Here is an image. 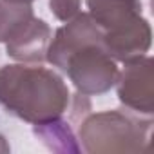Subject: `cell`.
Instances as JSON below:
<instances>
[{
    "instance_id": "6da1fadb",
    "label": "cell",
    "mask_w": 154,
    "mask_h": 154,
    "mask_svg": "<svg viewBox=\"0 0 154 154\" xmlns=\"http://www.w3.org/2000/svg\"><path fill=\"white\" fill-rule=\"evenodd\" d=\"M71 103L63 78L40 63H9L0 67V107L26 123H42L62 116Z\"/></svg>"
},
{
    "instance_id": "7a4b0ae2",
    "label": "cell",
    "mask_w": 154,
    "mask_h": 154,
    "mask_svg": "<svg viewBox=\"0 0 154 154\" xmlns=\"http://www.w3.org/2000/svg\"><path fill=\"white\" fill-rule=\"evenodd\" d=\"M152 118L127 109L89 112L82 118L78 140L89 154L143 152L150 141Z\"/></svg>"
},
{
    "instance_id": "3957f363",
    "label": "cell",
    "mask_w": 154,
    "mask_h": 154,
    "mask_svg": "<svg viewBox=\"0 0 154 154\" xmlns=\"http://www.w3.org/2000/svg\"><path fill=\"white\" fill-rule=\"evenodd\" d=\"M118 65L103 45H89L69 56L62 72L69 76L74 89L85 96L109 93L118 78Z\"/></svg>"
},
{
    "instance_id": "277c9868",
    "label": "cell",
    "mask_w": 154,
    "mask_h": 154,
    "mask_svg": "<svg viewBox=\"0 0 154 154\" xmlns=\"http://www.w3.org/2000/svg\"><path fill=\"white\" fill-rule=\"evenodd\" d=\"M116 96L120 103L140 116L152 118L154 114V60L145 54L125 62L118 71Z\"/></svg>"
},
{
    "instance_id": "5b68a950",
    "label": "cell",
    "mask_w": 154,
    "mask_h": 154,
    "mask_svg": "<svg viewBox=\"0 0 154 154\" xmlns=\"http://www.w3.org/2000/svg\"><path fill=\"white\" fill-rule=\"evenodd\" d=\"M89 45H103V31L91 18L89 13H78L74 18L67 20L51 36L45 62H49L58 71H63L65 62L71 54Z\"/></svg>"
},
{
    "instance_id": "8992f818",
    "label": "cell",
    "mask_w": 154,
    "mask_h": 154,
    "mask_svg": "<svg viewBox=\"0 0 154 154\" xmlns=\"http://www.w3.org/2000/svg\"><path fill=\"white\" fill-rule=\"evenodd\" d=\"M152 45V29L147 18L140 17L134 22L114 31L103 33V49L114 62H131L145 56Z\"/></svg>"
},
{
    "instance_id": "52a82bcc",
    "label": "cell",
    "mask_w": 154,
    "mask_h": 154,
    "mask_svg": "<svg viewBox=\"0 0 154 154\" xmlns=\"http://www.w3.org/2000/svg\"><path fill=\"white\" fill-rule=\"evenodd\" d=\"M51 36L53 31L49 24L33 17L13 38L6 42V53L9 58L22 63H42L45 62Z\"/></svg>"
},
{
    "instance_id": "ba28073f",
    "label": "cell",
    "mask_w": 154,
    "mask_h": 154,
    "mask_svg": "<svg viewBox=\"0 0 154 154\" xmlns=\"http://www.w3.org/2000/svg\"><path fill=\"white\" fill-rule=\"evenodd\" d=\"M85 4L91 18L103 33L114 31L143 17L141 0H85Z\"/></svg>"
},
{
    "instance_id": "9c48e42d",
    "label": "cell",
    "mask_w": 154,
    "mask_h": 154,
    "mask_svg": "<svg viewBox=\"0 0 154 154\" xmlns=\"http://www.w3.org/2000/svg\"><path fill=\"white\" fill-rule=\"evenodd\" d=\"M33 134L49 150L58 152V154H76L82 150L80 141L76 138L71 123L67 120H63L62 116L42 122V123H35Z\"/></svg>"
},
{
    "instance_id": "30bf717a",
    "label": "cell",
    "mask_w": 154,
    "mask_h": 154,
    "mask_svg": "<svg viewBox=\"0 0 154 154\" xmlns=\"http://www.w3.org/2000/svg\"><path fill=\"white\" fill-rule=\"evenodd\" d=\"M35 11L31 4H15L0 0V44H6L13 38L31 18Z\"/></svg>"
},
{
    "instance_id": "8fae6325",
    "label": "cell",
    "mask_w": 154,
    "mask_h": 154,
    "mask_svg": "<svg viewBox=\"0 0 154 154\" xmlns=\"http://www.w3.org/2000/svg\"><path fill=\"white\" fill-rule=\"evenodd\" d=\"M49 9L60 22L74 18L82 9V0H49Z\"/></svg>"
},
{
    "instance_id": "7c38bea8",
    "label": "cell",
    "mask_w": 154,
    "mask_h": 154,
    "mask_svg": "<svg viewBox=\"0 0 154 154\" xmlns=\"http://www.w3.org/2000/svg\"><path fill=\"white\" fill-rule=\"evenodd\" d=\"M9 152H11V147H9V143H8L6 136L0 134V154H9Z\"/></svg>"
},
{
    "instance_id": "4fadbf2b",
    "label": "cell",
    "mask_w": 154,
    "mask_h": 154,
    "mask_svg": "<svg viewBox=\"0 0 154 154\" xmlns=\"http://www.w3.org/2000/svg\"><path fill=\"white\" fill-rule=\"evenodd\" d=\"M8 2H15V4H33L35 0H8Z\"/></svg>"
}]
</instances>
